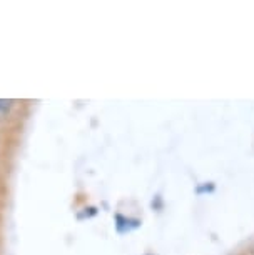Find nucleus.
I'll list each match as a JSON object with an SVG mask.
<instances>
[{
    "label": "nucleus",
    "instance_id": "obj_1",
    "mask_svg": "<svg viewBox=\"0 0 254 255\" xmlns=\"http://www.w3.org/2000/svg\"><path fill=\"white\" fill-rule=\"evenodd\" d=\"M10 100H2L0 99V114H5L8 109H10Z\"/></svg>",
    "mask_w": 254,
    "mask_h": 255
}]
</instances>
